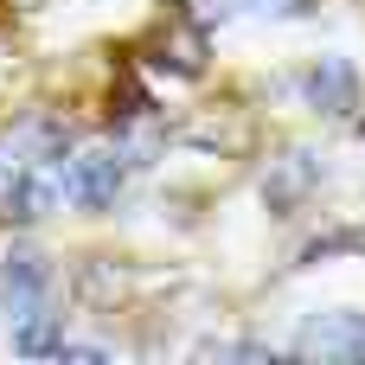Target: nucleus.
I'll return each instance as SVG.
<instances>
[{"label": "nucleus", "mask_w": 365, "mask_h": 365, "mask_svg": "<svg viewBox=\"0 0 365 365\" xmlns=\"http://www.w3.org/2000/svg\"><path fill=\"white\" fill-rule=\"evenodd\" d=\"M302 96H308V109H321V115H346L353 96H359V77H353L346 58H314V64L302 71Z\"/></svg>", "instance_id": "obj_2"}, {"label": "nucleus", "mask_w": 365, "mask_h": 365, "mask_svg": "<svg viewBox=\"0 0 365 365\" xmlns=\"http://www.w3.org/2000/svg\"><path fill=\"white\" fill-rule=\"evenodd\" d=\"M308 180H314V160H308V154H289V167H282V180L269 186V199H276V205H289Z\"/></svg>", "instance_id": "obj_6"}, {"label": "nucleus", "mask_w": 365, "mask_h": 365, "mask_svg": "<svg viewBox=\"0 0 365 365\" xmlns=\"http://www.w3.org/2000/svg\"><path fill=\"white\" fill-rule=\"evenodd\" d=\"M45 289H51V269H45L38 257H13V263L0 269V308H6V314L38 308V302H45Z\"/></svg>", "instance_id": "obj_3"}, {"label": "nucleus", "mask_w": 365, "mask_h": 365, "mask_svg": "<svg viewBox=\"0 0 365 365\" xmlns=\"http://www.w3.org/2000/svg\"><path fill=\"white\" fill-rule=\"evenodd\" d=\"M122 180H128V154L122 148H83L77 160H64V199L83 205V212L115 205Z\"/></svg>", "instance_id": "obj_1"}, {"label": "nucleus", "mask_w": 365, "mask_h": 365, "mask_svg": "<svg viewBox=\"0 0 365 365\" xmlns=\"http://www.w3.org/2000/svg\"><path fill=\"white\" fill-rule=\"evenodd\" d=\"M19 327H13V346L19 353H58V314L38 302V308H26V314H13Z\"/></svg>", "instance_id": "obj_5"}, {"label": "nucleus", "mask_w": 365, "mask_h": 365, "mask_svg": "<svg viewBox=\"0 0 365 365\" xmlns=\"http://www.w3.org/2000/svg\"><path fill=\"white\" fill-rule=\"evenodd\" d=\"M302 353H346V359H365V314H327L302 334Z\"/></svg>", "instance_id": "obj_4"}]
</instances>
